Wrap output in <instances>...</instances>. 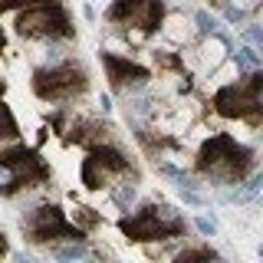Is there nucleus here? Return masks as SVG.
<instances>
[{
  "instance_id": "10",
  "label": "nucleus",
  "mask_w": 263,
  "mask_h": 263,
  "mask_svg": "<svg viewBox=\"0 0 263 263\" xmlns=\"http://www.w3.org/2000/svg\"><path fill=\"white\" fill-rule=\"evenodd\" d=\"M102 66L109 72V82L115 89H128V86H138V82L148 79V69L138 63L125 60V56H115V53H105L102 49Z\"/></svg>"
},
{
  "instance_id": "19",
  "label": "nucleus",
  "mask_w": 263,
  "mask_h": 263,
  "mask_svg": "<svg viewBox=\"0 0 263 263\" xmlns=\"http://www.w3.org/2000/svg\"><path fill=\"white\" fill-rule=\"evenodd\" d=\"M197 230H201L204 237H214V230H217V224H214V217H197Z\"/></svg>"
},
{
  "instance_id": "7",
  "label": "nucleus",
  "mask_w": 263,
  "mask_h": 263,
  "mask_svg": "<svg viewBox=\"0 0 263 263\" xmlns=\"http://www.w3.org/2000/svg\"><path fill=\"white\" fill-rule=\"evenodd\" d=\"M164 16V4L161 0H115V4L105 10V20L115 23V27H125V30H138L155 33Z\"/></svg>"
},
{
  "instance_id": "2",
  "label": "nucleus",
  "mask_w": 263,
  "mask_h": 263,
  "mask_svg": "<svg viewBox=\"0 0 263 263\" xmlns=\"http://www.w3.org/2000/svg\"><path fill=\"white\" fill-rule=\"evenodd\" d=\"M46 178H49V168L40 158V152H33L27 145L0 152V194L4 197L23 191V187H36Z\"/></svg>"
},
{
  "instance_id": "21",
  "label": "nucleus",
  "mask_w": 263,
  "mask_h": 263,
  "mask_svg": "<svg viewBox=\"0 0 263 263\" xmlns=\"http://www.w3.org/2000/svg\"><path fill=\"white\" fill-rule=\"evenodd\" d=\"M227 20H230V23L243 20V10H240V7H227Z\"/></svg>"
},
{
  "instance_id": "18",
  "label": "nucleus",
  "mask_w": 263,
  "mask_h": 263,
  "mask_svg": "<svg viewBox=\"0 0 263 263\" xmlns=\"http://www.w3.org/2000/svg\"><path fill=\"white\" fill-rule=\"evenodd\" d=\"M178 191H181V197H184V204H194V208H201V204H204V197L197 194L194 187H178Z\"/></svg>"
},
{
  "instance_id": "23",
  "label": "nucleus",
  "mask_w": 263,
  "mask_h": 263,
  "mask_svg": "<svg viewBox=\"0 0 263 263\" xmlns=\"http://www.w3.org/2000/svg\"><path fill=\"white\" fill-rule=\"evenodd\" d=\"M7 253V240H4V234H0V257Z\"/></svg>"
},
{
  "instance_id": "17",
  "label": "nucleus",
  "mask_w": 263,
  "mask_h": 263,
  "mask_svg": "<svg viewBox=\"0 0 263 263\" xmlns=\"http://www.w3.org/2000/svg\"><path fill=\"white\" fill-rule=\"evenodd\" d=\"M194 20H197V30H201V33H214V30H217V23H214V16H208L204 10L197 13Z\"/></svg>"
},
{
  "instance_id": "5",
  "label": "nucleus",
  "mask_w": 263,
  "mask_h": 263,
  "mask_svg": "<svg viewBox=\"0 0 263 263\" xmlns=\"http://www.w3.org/2000/svg\"><path fill=\"white\" fill-rule=\"evenodd\" d=\"M16 33L20 36H36V40H60V36H72V20L63 10V4L40 0V4H30L16 16Z\"/></svg>"
},
{
  "instance_id": "14",
  "label": "nucleus",
  "mask_w": 263,
  "mask_h": 263,
  "mask_svg": "<svg viewBox=\"0 0 263 263\" xmlns=\"http://www.w3.org/2000/svg\"><path fill=\"white\" fill-rule=\"evenodd\" d=\"M53 253L60 260H79V257H86V247H82V240H76L72 247H56Z\"/></svg>"
},
{
  "instance_id": "6",
  "label": "nucleus",
  "mask_w": 263,
  "mask_h": 263,
  "mask_svg": "<svg viewBox=\"0 0 263 263\" xmlns=\"http://www.w3.org/2000/svg\"><path fill=\"white\" fill-rule=\"evenodd\" d=\"M82 89H86V72L76 63H56V66H46V69H36V76H33V92L46 99V102L72 99Z\"/></svg>"
},
{
  "instance_id": "3",
  "label": "nucleus",
  "mask_w": 263,
  "mask_h": 263,
  "mask_svg": "<svg viewBox=\"0 0 263 263\" xmlns=\"http://www.w3.org/2000/svg\"><path fill=\"white\" fill-rule=\"evenodd\" d=\"M119 230L128 240H168V237L184 234V217L171 208V204H148L145 211H138L135 217H122Z\"/></svg>"
},
{
  "instance_id": "1",
  "label": "nucleus",
  "mask_w": 263,
  "mask_h": 263,
  "mask_svg": "<svg viewBox=\"0 0 263 263\" xmlns=\"http://www.w3.org/2000/svg\"><path fill=\"white\" fill-rule=\"evenodd\" d=\"M250 168H253V152L227 132L208 138L197 152V171L217 184H237L250 175Z\"/></svg>"
},
{
  "instance_id": "16",
  "label": "nucleus",
  "mask_w": 263,
  "mask_h": 263,
  "mask_svg": "<svg viewBox=\"0 0 263 263\" xmlns=\"http://www.w3.org/2000/svg\"><path fill=\"white\" fill-rule=\"evenodd\" d=\"M178 260H217V253L211 247H201V250H181Z\"/></svg>"
},
{
  "instance_id": "11",
  "label": "nucleus",
  "mask_w": 263,
  "mask_h": 263,
  "mask_svg": "<svg viewBox=\"0 0 263 263\" xmlns=\"http://www.w3.org/2000/svg\"><path fill=\"white\" fill-rule=\"evenodd\" d=\"M260 187H263V175H253L243 187H237V191L230 194V201H240V204H243V201H253V197L260 194Z\"/></svg>"
},
{
  "instance_id": "20",
  "label": "nucleus",
  "mask_w": 263,
  "mask_h": 263,
  "mask_svg": "<svg viewBox=\"0 0 263 263\" xmlns=\"http://www.w3.org/2000/svg\"><path fill=\"white\" fill-rule=\"evenodd\" d=\"M247 40H250L253 46H263V30L260 27H250V30H247Z\"/></svg>"
},
{
  "instance_id": "12",
  "label": "nucleus",
  "mask_w": 263,
  "mask_h": 263,
  "mask_svg": "<svg viewBox=\"0 0 263 263\" xmlns=\"http://www.w3.org/2000/svg\"><path fill=\"white\" fill-rule=\"evenodd\" d=\"M234 60H237V66H240V69H260V53L253 46H243V49H237L234 53Z\"/></svg>"
},
{
  "instance_id": "13",
  "label": "nucleus",
  "mask_w": 263,
  "mask_h": 263,
  "mask_svg": "<svg viewBox=\"0 0 263 263\" xmlns=\"http://www.w3.org/2000/svg\"><path fill=\"white\" fill-rule=\"evenodd\" d=\"M16 135H20V128H16L13 112L7 109L4 102H0V138H16Z\"/></svg>"
},
{
  "instance_id": "15",
  "label": "nucleus",
  "mask_w": 263,
  "mask_h": 263,
  "mask_svg": "<svg viewBox=\"0 0 263 263\" xmlns=\"http://www.w3.org/2000/svg\"><path fill=\"white\" fill-rule=\"evenodd\" d=\"M135 184H122L119 191H115L112 197H115V204H119V208H132V201H135Z\"/></svg>"
},
{
  "instance_id": "8",
  "label": "nucleus",
  "mask_w": 263,
  "mask_h": 263,
  "mask_svg": "<svg viewBox=\"0 0 263 263\" xmlns=\"http://www.w3.org/2000/svg\"><path fill=\"white\" fill-rule=\"evenodd\" d=\"M132 164L122 152H115L109 145H96L92 152H89V158L82 161L79 175H82V184L89 187V191H99V187L112 184V178L119 175H128Z\"/></svg>"
},
{
  "instance_id": "22",
  "label": "nucleus",
  "mask_w": 263,
  "mask_h": 263,
  "mask_svg": "<svg viewBox=\"0 0 263 263\" xmlns=\"http://www.w3.org/2000/svg\"><path fill=\"white\" fill-rule=\"evenodd\" d=\"M20 4H27V0H0V10H10V7H20Z\"/></svg>"
},
{
  "instance_id": "24",
  "label": "nucleus",
  "mask_w": 263,
  "mask_h": 263,
  "mask_svg": "<svg viewBox=\"0 0 263 263\" xmlns=\"http://www.w3.org/2000/svg\"><path fill=\"white\" fill-rule=\"evenodd\" d=\"M0 49H4V30H0Z\"/></svg>"
},
{
  "instance_id": "9",
  "label": "nucleus",
  "mask_w": 263,
  "mask_h": 263,
  "mask_svg": "<svg viewBox=\"0 0 263 263\" xmlns=\"http://www.w3.org/2000/svg\"><path fill=\"white\" fill-rule=\"evenodd\" d=\"M23 230H27V237L33 243H46V240H53V237H66V240H82V237H86L82 227H72L69 220H66L63 208H56V204L36 208L23 220Z\"/></svg>"
},
{
  "instance_id": "4",
  "label": "nucleus",
  "mask_w": 263,
  "mask_h": 263,
  "mask_svg": "<svg viewBox=\"0 0 263 263\" xmlns=\"http://www.w3.org/2000/svg\"><path fill=\"white\" fill-rule=\"evenodd\" d=\"M260 92H263V72L250 69V76L243 82H230V86L217 89L214 96V109L227 119H247L250 125L260 122Z\"/></svg>"
}]
</instances>
